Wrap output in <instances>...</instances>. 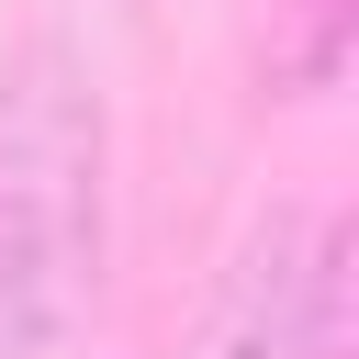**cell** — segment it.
<instances>
[{
    "label": "cell",
    "mask_w": 359,
    "mask_h": 359,
    "mask_svg": "<svg viewBox=\"0 0 359 359\" xmlns=\"http://www.w3.org/2000/svg\"><path fill=\"white\" fill-rule=\"evenodd\" d=\"M101 314V90L56 34L0 56V359H79Z\"/></svg>",
    "instance_id": "6da1fadb"
},
{
    "label": "cell",
    "mask_w": 359,
    "mask_h": 359,
    "mask_svg": "<svg viewBox=\"0 0 359 359\" xmlns=\"http://www.w3.org/2000/svg\"><path fill=\"white\" fill-rule=\"evenodd\" d=\"M202 359H348V247H337V224H269L236 258Z\"/></svg>",
    "instance_id": "7a4b0ae2"
}]
</instances>
